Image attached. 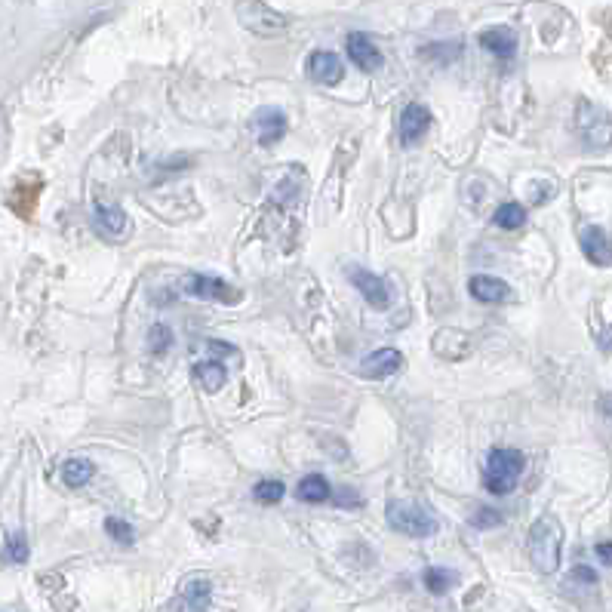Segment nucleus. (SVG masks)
I'll use <instances>...</instances> for the list:
<instances>
[{
	"mask_svg": "<svg viewBox=\"0 0 612 612\" xmlns=\"http://www.w3.org/2000/svg\"><path fill=\"white\" fill-rule=\"evenodd\" d=\"M529 560H533V566L539 569V573L551 576L557 573L560 566V554H563V526L554 514H545L533 523V529H529Z\"/></svg>",
	"mask_w": 612,
	"mask_h": 612,
	"instance_id": "f257e3e1",
	"label": "nucleus"
},
{
	"mask_svg": "<svg viewBox=\"0 0 612 612\" xmlns=\"http://www.w3.org/2000/svg\"><path fill=\"white\" fill-rule=\"evenodd\" d=\"M526 468V459L520 450H511V446H499L486 456V468H483V486L493 496H508L514 493V486L520 480Z\"/></svg>",
	"mask_w": 612,
	"mask_h": 612,
	"instance_id": "f03ea898",
	"label": "nucleus"
},
{
	"mask_svg": "<svg viewBox=\"0 0 612 612\" xmlns=\"http://www.w3.org/2000/svg\"><path fill=\"white\" fill-rule=\"evenodd\" d=\"M234 13H237V22L256 37H280L290 28V19L277 13L274 7H268L265 0H237Z\"/></svg>",
	"mask_w": 612,
	"mask_h": 612,
	"instance_id": "7ed1b4c3",
	"label": "nucleus"
},
{
	"mask_svg": "<svg viewBox=\"0 0 612 612\" xmlns=\"http://www.w3.org/2000/svg\"><path fill=\"white\" fill-rule=\"evenodd\" d=\"M385 520L391 529H397V533L410 536V539H428L437 533V517L425 505H416V502H391L385 511Z\"/></svg>",
	"mask_w": 612,
	"mask_h": 612,
	"instance_id": "20e7f679",
	"label": "nucleus"
},
{
	"mask_svg": "<svg viewBox=\"0 0 612 612\" xmlns=\"http://www.w3.org/2000/svg\"><path fill=\"white\" fill-rule=\"evenodd\" d=\"M185 293L194 299H210V302H240V290L231 287L228 280L210 277V274H188L185 277Z\"/></svg>",
	"mask_w": 612,
	"mask_h": 612,
	"instance_id": "39448f33",
	"label": "nucleus"
},
{
	"mask_svg": "<svg viewBox=\"0 0 612 612\" xmlns=\"http://www.w3.org/2000/svg\"><path fill=\"white\" fill-rule=\"evenodd\" d=\"M579 130L588 142V148H609L612 145V117L600 108L591 105H579Z\"/></svg>",
	"mask_w": 612,
	"mask_h": 612,
	"instance_id": "423d86ee",
	"label": "nucleus"
},
{
	"mask_svg": "<svg viewBox=\"0 0 612 612\" xmlns=\"http://www.w3.org/2000/svg\"><path fill=\"white\" fill-rule=\"evenodd\" d=\"M308 77L320 87H339L345 77V65L336 53L330 50H314L308 56Z\"/></svg>",
	"mask_w": 612,
	"mask_h": 612,
	"instance_id": "0eeeda50",
	"label": "nucleus"
},
{
	"mask_svg": "<svg viewBox=\"0 0 612 612\" xmlns=\"http://www.w3.org/2000/svg\"><path fill=\"white\" fill-rule=\"evenodd\" d=\"M428 127H431V111H428L425 105H419V102L406 105V108H403V114H400V124H397L400 142H403L406 148L419 145V142L425 139Z\"/></svg>",
	"mask_w": 612,
	"mask_h": 612,
	"instance_id": "6e6552de",
	"label": "nucleus"
},
{
	"mask_svg": "<svg viewBox=\"0 0 612 612\" xmlns=\"http://www.w3.org/2000/svg\"><path fill=\"white\" fill-rule=\"evenodd\" d=\"M348 277H351V283L357 287V293H360L366 302H370L376 311H385V308L391 305V293H388L385 280H382L379 274L366 271V268H348Z\"/></svg>",
	"mask_w": 612,
	"mask_h": 612,
	"instance_id": "1a4fd4ad",
	"label": "nucleus"
},
{
	"mask_svg": "<svg viewBox=\"0 0 612 612\" xmlns=\"http://www.w3.org/2000/svg\"><path fill=\"white\" fill-rule=\"evenodd\" d=\"M400 363H403V354L397 348H379V351L366 354L360 360V376L382 382V379H391L400 370Z\"/></svg>",
	"mask_w": 612,
	"mask_h": 612,
	"instance_id": "9d476101",
	"label": "nucleus"
},
{
	"mask_svg": "<svg viewBox=\"0 0 612 612\" xmlns=\"http://www.w3.org/2000/svg\"><path fill=\"white\" fill-rule=\"evenodd\" d=\"M213 603V585L207 579H188L179 588L176 612H210Z\"/></svg>",
	"mask_w": 612,
	"mask_h": 612,
	"instance_id": "9b49d317",
	"label": "nucleus"
},
{
	"mask_svg": "<svg viewBox=\"0 0 612 612\" xmlns=\"http://www.w3.org/2000/svg\"><path fill=\"white\" fill-rule=\"evenodd\" d=\"M250 127L256 130L262 145H274L287 136V114L277 108H259L250 120Z\"/></svg>",
	"mask_w": 612,
	"mask_h": 612,
	"instance_id": "f8f14e48",
	"label": "nucleus"
},
{
	"mask_svg": "<svg viewBox=\"0 0 612 612\" xmlns=\"http://www.w3.org/2000/svg\"><path fill=\"white\" fill-rule=\"evenodd\" d=\"M345 50H348V59H351L360 71H376V68H382V53H379V47H376L366 34H360V31H354V34L345 37Z\"/></svg>",
	"mask_w": 612,
	"mask_h": 612,
	"instance_id": "ddd939ff",
	"label": "nucleus"
},
{
	"mask_svg": "<svg viewBox=\"0 0 612 612\" xmlns=\"http://www.w3.org/2000/svg\"><path fill=\"white\" fill-rule=\"evenodd\" d=\"M431 348H434L437 357L459 363V360H465V357L471 354V339H468V333H462V330H440V333L434 336Z\"/></svg>",
	"mask_w": 612,
	"mask_h": 612,
	"instance_id": "4468645a",
	"label": "nucleus"
},
{
	"mask_svg": "<svg viewBox=\"0 0 612 612\" xmlns=\"http://www.w3.org/2000/svg\"><path fill=\"white\" fill-rule=\"evenodd\" d=\"M582 253H585L588 262L606 268V265H612V240L606 237L603 228L591 225V228L582 231Z\"/></svg>",
	"mask_w": 612,
	"mask_h": 612,
	"instance_id": "2eb2a0df",
	"label": "nucleus"
},
{
	"mask_svg": "<svg viewBox=\"0 0 612 612\" xmlns=\"http://www.w3.org/2000/svg\"><path fill=\"white\" fill-rule=\"evenodd\" d=\"M468 293L483 305H496L508 299V283L499 277H489V274H477L468 280Z\"/></svg>",
	"mask_w": 612,
	"mask_h": 612,
	"instance_id": "dca6fc26",
	"label": "nucleus"
},
{
	"mask_svg": "<svg viewBox=\"0 0 612 612\" xmlns=\"http://www.w3.org/2000/svg\"><path fill=\"white\" fill-rule=\"evenodd\" d=\"M480 47L486 50V53H493L496 59H514V53H517V37H514V31L511 28H489V31H483L480 34Z\"/></svg>",
	"mask_w": 612,
	"mask_h": 612,
	"instance_id": "f3484780",
	"label": "nucleus"
},
{
	"mask_svg": "<svg viewBox=\"0 0 612 612\" xmlns=\"http://www.w3.org/2000/svg\"><path fill=\"white\" fill-rule=\"evenodd\" d=\"M296 499L299 502H308V505H323L333 499V489H330V480L323 474H308L305 480H299L296 486Z\"/></svg>",
	"mask_w": 612,
	"mask_h": 612,
	"instance_id": "a211bd4d",
	"label": "nucleus"
},
{
	"mask_svg": "<svg viewBox=\"0 0 612 612\" xmlns=\"http://www.w3.org/2000/svg\"><path fill=\"white\" fill-rule=\"evenodd\" d=\"M96 228L108 237H120L127 231V213L117 203H99L96 207Z\"/></svg>",
	"mask_w": 612,
	"mask_h": 612,
	"instance_id": "6ab92c4d",
	"label": "nucleus"
},
{
	"mask_svg": "<svg viewBox=\"0 0 612 612\" xmlns=\"http://www.w3.org/2000/svg\"><path fill=\"white\" fill-rule=\"evenodd\" d=\"M194 382L203 388V391H210L216 394L225 382H228V373H225V366L219 360H203L194 366Z\"/></svg>",
	"mask_w": 612,
	"mask_h": 612,
	"instance_id": "aec40b11",
	"label": "nucleus"
},
{
	"mask_svg": "<svg viewBox=\"0 0 612 612\" xmlns=\"http://www.w3.org/2000/svg\"><path fill=\"white\" fill-rule=\"evenodd\" d=\"M93 474H96V465L90 459H84V456H74V459H68L62 465V480L68 486H74V489L77 486H87L93 480Z\"/></svg>",
	"mask_w": 612,
	"mask_h": 612,
	"instance_id": "412c9836",
	"label": "nucleus"
},
{
	"mask_svg": "<svg viewBox=\"0 0 612 612\" xmlns=\"http://www.w3.org/2000/svg\"><path fill=\"white\" fill-rule=\"evenodd\" d=\"M459 585V573L456 569H446V566H431L428 573H425V588L431 591V594H446L450 588H456Z\"/></svg>",
	"mask_w": 612,
	"mask_h": 612,
	"instance_id": "4be33fe9",
	"label": "nucleus"
},
{
	"mask_svg": "<svg viewBox=\"0 0 612 612\" xmlns=\"http://www.w3.org/2000/svg\"><path fill=\"white\" fill-rule=\"evenodd\" d=\"M493 222L505 231H517L523 222H526V210L520 207V203H502V207L496 210Z\"/></svg>",
	"mask_w": 612,
	"mask_h": 612,
	"instance_id": "5701e85b",
	"label": "nucleus"
},
{
	"mask_svg": "<svg viewBox=\"0 0 612 612\" xmlns=\"http://www.w3.org/2000/svg\"><path fill=\"white\" fill-rule=\"evenodd\" d=\"M283 496H287V486H283L280 480H259L253 486V499L259 505H277Z\"/></svg>",
	"mask_w": 612,
	"mask_h": 612,
	"instance_id": "b1692460",
	"label": "nucleus"
},
{
	"mask_svg": "<svg viewBox=\"0 0 612 612\" xmlns=\"http://www.w3.org/2000/svg\"><path fill=\"white\" fill-rule=\"evenodd\" d=\"M170 345H173V330H170L167 323H154L151 333H148V351L154 357H163V354L170 351Z\"/></svg>",
	"mask_w": 612,
	"mask_h": 612,
	"instance_id": "393cba45",
	"label": "nucleus"
},
{
	"mask_svg": "<svg viewBox=\"0 0 612 612\" xmlns=\"http://www.w3.org/2000/svg\"><path fill=\"white\" fill-rule=\"evenodd\" d=\"M105 533H108L117 545H133V542H136L133 526H130L127 520H120V517H108V520H105Z\"/></svg>",
	"mask_w": 612,
	"mask_h": 612,
	"instance_id": "a878e982",
	"label": "nucleus"
},
{
	"mask_svg": "<svg viewBox=\"0 0 612 612\" xmlns=\"http://www.w3.org/2000/svg\"><path fill=\"white\" fill-rule=\"evenodd\" d=\"M502 523V514L496 511V508H477L474 514H471V526H477V529H493V526H499Z\"/></svg>",
	"mask_w": 612,
	"mask_h": 612,
	"instance_id": "bb28decb",
	"label": "nucleus"
},
{
	"mask_svg": "<svg viewBox=\"0 0 612 612\" xmlns=\"http://www.w3.org/2000/svg\"><path fill=\"white\" fill-rule=\"evenodd\" d=\"M7 557H10L13 563H25V560H28V542H25L22 533H13V536L7 539Z\"/></svg>",
	"mask_w": 612,
	"mask_h": 612,
	"instance_id": "cd10ccee",
	"label": "nucleus"
},
{
	"mask_svg": "<svg viewBox=\"0 0 612 612\" xmlns=\"http://www.w3.org/2000/svg\"><path fill=\"white\" fill-rule=\"evenodd\" d=\"M573 582H585V585H597V573L588 566H576L573 569Z\"/></svg>",
	"mask_w": 612,
	"mask_h": 612,
	"instance_id": "c85d7f7f",
	"label": "nucleus"
},
{
	"mask_svg": "<svg viewBox=\"0 0 612 612\" xmlns=\"http://www.w3.org/2000/svg\"><path fill=\"white\" fill-rule=\"evenodd\" d=\"M597 557H600V563L603 566H612V542H597Z\"/></svg>",
	"mask_w": 612,
	"mask_h": 612,
	"instance_id": "c756f323",
	"label": "nucleus"
},
{
	"mask_svg": "<svg viewBox=\"0 0 612 612\" xmlns=\"http://www.w3.org/2000/svg\"><path fill=\"white\" fill-rule=\"evenodd\" d=\"M207 348H210V354H237V348L228 342H210Z\"/></svg>",
	"mask_w": 612,
	"mask_h": 612,
	"instance_id": "7c9ffc66",
	"label": "nucleus"
},
{
	"mask_svg": "<svg viewBox=\"0 0 612 612\" xmlns=\"http://www.w3.org/2000/svg\"><path fill=\"white\" fill-rule=\"evenodd\" d=\"M600 413L612 419V394H603V397H600Z\"/></svg>",
	"mask_w": 612,
	"mask_h": 612,
	"instance_id": "2f4dec72",
	"label": "nucleus"
}]
</instances>
